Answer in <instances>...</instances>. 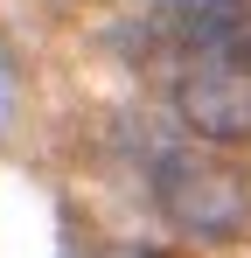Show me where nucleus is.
<instances>
[{
    "instance_id": "obj_1",
    "label": "nucleus",
    "mask_w": 251,
    "mask_h": 258,
    "mask_svg": "<svg viewBox=\"0 0 251 258\" xmlns=\"http://www.w3.org/2000/svg\"><path fill=\"white\" fill-rule=\"evenodd\" d=\"M154 203L167 210L174 230H189V237H203V244H237L251 237V174L230 168V161H216L203 147H161L154 154Z\"/></svg>"
},
{
    "instance_id": "obj_2",
    "label": "nucleus",
    "mask_w": 251,
    "mask_h": 258,
    "mask_svg": "<svg viewBox=\"0 0 251 258\" xmlns=\"http://www.w3.org/2000/svg\"><path fill=\"white\" fill-rule=\"evenodd\" d=\"M154 35H161V49H181V56H203L216 70L251 77V0H161Z\"/></svg>"
},
{
    "instance_id": "obj_3",
    "label": "nucleus",
    "mask_w": 251,
    "mask_h": 258,
    "mask_svg": "<svg viewBox=\"0 0 251 258\" xmlns=\"http://www.w3.org/2000/svg\"><path fill=\"white\" fill-rule=\"evenodd\" d=\"M174 112H181L189 133H203L216 147H251V77L244 70L189 63L174 77Z\"/></svg>"
},
{
    "instance_id": "obj_4",
    "label": "nucleus",
    "mask_w": 251,
    "mask_h": 258,
    "mask_svg": "<svg viewBox=\"0 0 251 258\" xmlns=\"http://www.w3.org/2000/svg\"><path fill=\"white\" fill-rule=\"evenodd\" d=\"M147 258H154V251H147Z\"/></svg>"
}]
</instances>
